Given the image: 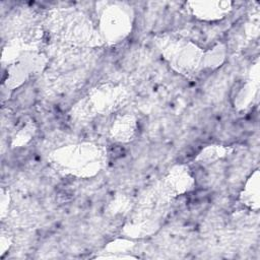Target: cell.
<instances>
[{"instance_id":"obj_1","label":"cell","mask_w":260,"mask_h":260,"mask_svg":"<svg viewBox=\"0 0 260 260\" xmlns=\"http://www.w3.org/2000/svg\"><path fill=\"white\" fill-rule=\"evenodd\" d=\"M102 28L108 40L117 42L128 34L130 29V17L126 10L120 6H111L103 13Z\"/></svg>"},{"instance_id":"obj_2","label":"cell","mask_w":260,"mask_h":260,"mask_svg":"<svg viewBox=\"0 0 260 260\" xmlns=\"http://www.w3.org/2000/svg\"><path fill=\"white\" fill-rule=\"evenodd\" d=\"M61 23L62 34L65 35L70 41L88 43L90 38L93 36L90 23L83 17V15L78 13H69L66 15H61L59 19Z\"/></svg>"},{"instance_id":"obj_3","label":"cell","mask_w":260,"mask_h":260,"mask_svg":"<svg viewBox=\"0 0 260 260\" xmlns=\"http://www.w3.org/2000/svg\"><path fill=\"white\" fill-rule=\"evenodd\" d=\"M172 49L169 54L170 60L177 65L180 66V69H184L186 71L196 68L198 66V62L200 60L199 51L197 48H189L188 44H175L172 46Z\"/></svg>"},{"instance_id":"obj_4","label":"cell","mask_w":260,"mask_h":260,"mask_svg":"<svg viewBox=\"0 0 260 260\" xmlns=\"http://www.w3.org/2000/svg\"><path fill=\"white\" fill-rule=\"evenodd\" d=\"M194 13L199 17L214 19L221 17L230 9V2H195L191 3Z\"/></svg>"}]
</instances>
